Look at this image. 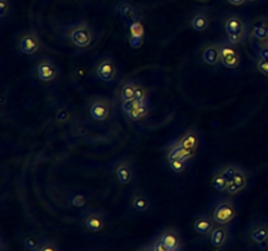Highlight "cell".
Masks as SVG:
<instances>
[{
	"label": "cell",
	"mask_w": 268,
	"mask_h": 251,
	"mask_svg": "<svg viewBox=\"0 0 268 251\" xmlns=\"http://www.w3.org/2000/svg\"><path fill=\"white\" fill-rule=\"evenodd\" d=\"M63 34L69 44L79 50L89 49L95 44V40H97L95 30L85 21L67 26L63 30Z\"/></svg>",
	"instance_id": "cell-1"
},
{
	"label": "cell",
	"mask_w": 268,
	"mask_h": 251,
	"mask_svg": "<svg viewBox=\"0 0 268 251\" xmlns=\"http://www.w3.org/2000/svg\"><path fill=\"white\" fill-rule=\"evenodd\" d=\"M222 26H224L225 35H226V40L229 42L237 45V46L245 44L248 29L243 17H241L239 15L226 16L222 21Z\"/></svg>",
	"instance_id": "cell-2"
},
{
	"label": "cell",
	"mask_w": 268,
	"mask_h": 251,
	"mask_svg": "<svg viewBox=\"0 0 268 251\" xmlns=\"http://www.w3.org/2000/svg\"><path fill=\"white\" fill-rule=\"evenodd\" d=\"M237 205L232 199H220L212 207V219L216 225H229L237 217Z\"/></svg>",
	"instance_id": "cell-3"
},
{
	"label": "cell",
	"mask_w": 268,
	"mask_h": 251,
	"mask_svg": "<svg viewBox=\"0 0 268 251\" xmlns=\"http://www.w3.org/2000/svg\"><path fill=\"white\" fill-rule=\"evenodd\" d=\"M93 73L104 83H114L119 75L118 64L111 56H101L95 61Z\"/></svg>",
	"instance_id": "cell-4"
},
{
	"label": "cell",
	"mask_w": 268,
	"mask_h": 251,
	"mask_svg": "<svg viewBox=\"0 0 268 251\" xmlns=\"http://www.w3.org/2000/svg\"><path fill=\"white\" fill-rule=\"evenodd\" d=\"M16 49L20 54L32 56L42 49V41H41L40 35L34 30H28V32H23L16 40Z\"/></svg>",
	"instance_id": "cell-5"
},
{
	"label": "cell",
	"mask_w": 268,
	"mask_h": 251,
	"mask_svg": "<svg viewBox=\"0 0 268 251\" xmlns=\"http://www.w3.org/2000/svg\"><path fill=\"white\" fill-rule=\"evenodd\" d=\"M112 113L111 102L106 97H93L88 102V114L90 118L95 122H106L109 121Z\"/></svg>",
	"instance_id": "cell-6"
},
{
	"label": "cell",
	"mask_w": 268,
	"mask_h": 251,
	"mask_svg": "<svg viewBox=\"0 0 268 251\" xmlns=\"http://www.w3.org/2000/svg\"><path fill=\"white\" fill-rule=\"evenodd\" d=\"M34 76L42 83H54L59 78V68L52 59L44 56L40 58L34 64Z\"/></svg>",
	"instance_id": "cell-7"
},
{
	"label": "cell",
	"mask_w": 268,
	"mask_h": 251,
	"mask_svg": "<svg viewBox=\"0 0 268 251\" xmlns=\"http://www.w3.org/2000/svg\"><path fill=\"white\" fill-rule=\"evenodd\" d=\"M220 47V55H221V64L228 69H236L241 66V52L238 46L229 42L228 40L217 42Z\"/></svg>",
	"instance_id": "cell-8"
},
{
	"label": "cell",
	"mask_w": 268,
	"mask_h": 251,
	"mask_svg": "<svg viewBox=\"0 0 268 251\" xmlns=\"http://www.w3.org/2000/svg\"><path fill=\"white\" fill-rule=\"evenodd\" d=\"M127 29H128V44L133 50H138L144 45L145 40V28L143 25L142 18H136V20L130 21L127 24Z\"/></svg>",
	"instance_id": "cell-9"
},
{
	"label": "cell",
	"mask_w": 268,
	"mask_h": 251,
	"mask_svg": "<svg viewBox=\"0 0 268 251\" xmlns=\"http://www.w3.org/2000/svg\"><path fill=\"white\" fill-rule=\"evenodd\" d=\"M114 176L121 185L127 186L133 181L135 171L130 160L121 159L114 164Z\"/></svg>",
	"instance_id": "cell-10"
},
{
	"label": "cell",
	"mask_w": 268,
	"mask_h": 251,
	"mask_svg": "<svg viewBox=\"0 0 268 251\" xmlns=\"http://www.w3.org/2000/svg\"><path fill=\"white\" fill-rule=\"evenodd\" d=\"M248 34L258 44H268V18L258 17L251 23Z\"/></svg>",
	"instance_id": "cell-11"
},
{
	"label": "cell",
	"mask_w": 268,
	"mask_h": 251,
	"mask_svg": "<svg viewBox=\"0 0 268 251\" xmlns=\"http://www.w3.org/2000/svg\"><path fill=\"white\" fill-rule=\"evenodd\" d=\"M142 87V84H139L135 80H124L119 84L118 89H117V99L121 101V104L131 100L136 99L139 89Z\"/></svg>",
	"instance_id": "cell-12"
},
{
	"label": "cell",
	"mask_w": 268,
	"mask_h": 251,
	"mask_svg": "<svg viewBox=\"0 0 268 251\" xmlns=\"http://www.w3.org/2000/svg\"><path fill=\"white\" fill-rule=\"evenodd\" d=\"M200 58L203 63L209 67H215L221 63V55H220V47L217 42H208L203 45L200 49Z\"/></svg>",
	"instance_id": "cell-13"
},
{
	"label": "cell",
	"mask_w": 268,
	"mask_h": 251,
	"mask_svg": "<svg viewBox=\"0 0 268 251\" xmlns=\"http://www.w3.org/2000/svg\"><path fill=\"white\" fill-rule=\"evenodd\" d=\"M160 240L164 242V245L169 248V251H182L183 247V240L182 236L177 229L166 228L160 233Z\"/></svg>",
	"instance_id": "cell-14"
},
{
	"label": "cell",
	"mask_w": 268,
	"mask_h": 251,
	"mask_svg": "<svg viewBox=\"0 0 268 251\" xmlns=\"http://www.w3.org/2000/svg\"><path fill=\"white\" fill-rule=\"evenodd\" d=\"M194 157H195V153H191L188 152L187 149H185V148L179 144L178 140H176V142L170 143V144L167 145V149H166L167 162L169 161L190 162L193 161Z\"/></svg>",
	"instance_id": "cell-15"
},
{
	"label": "cell",
	"mask_w": 268,
	"mask_h": 251,
	"mask_svg": "<svg viewBox=\"0 0 268 251\" xmlns=\"http://www.w3.org/2000/svg\"><path fill=\"white\" fill-rule=\"evenodd\" d=\"M84 226L90 233H98L106 226V219L101 211H90L84 216Z\"/></svg>",
	"instance_id": "cell-16"
},
{
	"label": "cell",
	"mask_w": 268,
	"mask_h": 251,
	"mask_svg": "<svg viewBox=\"0 0 268 251\" xmlns=\"http://www.w3.org/2000/svg\"><path fill=\"white\" fill-rule=\"evenodd\" d=\"M248 183V174L245 169H241L238 173L234 176V178L232 181H229L228 188H226V194L229 197H234L237 194H239L241 191L245 190L247 187Z\"/></svg>",
	"instance_id": "cell-17"
},
{
	"label": "cell",
	"mask_w": 268,
	"mask_h": 251,
	"mask_svg": "<svg viewBox=\"0 0 268 251\" xmlns=\"http://www.w3.org/2000/svg\"><path fill=\"white\" fill-rule=\"evenodd\" d=\"M177 140H178L179 144L185 148V149H187L188 152L195 153L196 155V150L199 148L200 136L199 132H198L195 128H188V130H186L185 132L182 133L181 138L177 139Z\"/></svg>",
	"instance_id": "cell-18"
},
{
	"label": "cell",
	"mask_w": 268,
	"mask_h": 251,
	"mask_svg": "<svg viewBox=\"0 0 268 251\" xmlns=\"http://www.w3.org/2000/svg\"><path fill=\"white\" fill-rule=\"evenodd\" d=\"M190 25L195 32H205V30L209 29L210 26V15L205 9H199L191 16Z\"/></svg>",
	"instance_id": "cell-19"
},
{
	"label": "cell",
	"mask_w": 268,
	"mask_h": 251,
	"mask_svg": "<svg viewBox=\"0 0 268 251\" xmlns=\"http://www.w3.org/2000/svg\"><path fill=\"white\" fill-rule=\"evenodd\" d=\"M117 13L126 21V24L136 20V18H142L139 9L132 3H130L128 0H121L119 2L118 6H117Z\"/></svg>",
	"instance_id": "cell-20"
},
{
	"label": "cell",
	"mask_w": 268,
	"mask_h": 251,
	"mask_svg": "<svg viewBox=\"0 0 268 251\" xmlns=\"http://www.w3.org/2000/svg\"><path fill=\"white\" fill-rule=\"evenodd\" d=\"M215 226H216V222L212 216H208V215H200L194 221V230L200 236H209Z\"/></svg>",
	"instance_id": "cell-21"
},
{
	"label": "cell",
	"mask_w": 268,
	"mask_h": 251,
	"mask_svg": "<svg viewBox=\"0 0 268 251\" xmlns=\"http://www.w3.org/2000/svg\"><path fill=\"white\" fill-rule=\"evenodd\" d=\"M231 237V230L228 225H216L209 234V241L215 247H224Z\"/></svg>",
	"instance_id": "cell-22"
},
{
	"label": "cell",
	"mask_w": 268,
	"mask_h": 251,
	"mask_svg": "<svg viewBox=\"0 0 268 251\" xmlns=\"http://www.w3.org/2000/svg\"><path fill=\"white\" fill-rule=\"evenodd\" d=\"M130 203L132 209H135L136 212H140V214H144V212L149 211L150 208V202L149 198L145 195L143 191L135 190L130 197Z\"/></svg>",
	"instance_id": "cell-23"
},
{
	"label": "cell",
	"mask_w": 268,
	"mask_h": 251,
	"mask_svg": "<svg viewBox=\"0 0 268 251\" xmlns=\"http://www.w3.org/2000/svg\"><path fill=\"white\" fill-rule=\"evenodd\" d=\"M250 238L254 243L259 245L260 247H264V243L268 241V226L264 224H259L251 228Z\"/></svg>",
	"instance_id": "cell-24"
},
{
	"label": "cell",
	"mask_w": 268,
	"mask_h": 251,
	"mask_svg": "<svg viewBox=\"0 0 268 251\" xmlns=\"http://www.w3.org/2000/svg\"><path fill=\"white\" fill-rule=\"evenodd\" d=\"M127 118L132 122H140L143 119L147 118L149 115V102H145L143 105H139L135 109H132L131 111L126 114Z\"/></svg>",
	"instance_id": "cell-25"
},
{
	"label": "cell",
	"mask_w": 268,
	"mask_h": 251,
	"mask_svg": "<svg viewBox=\"0 0 268 251\" xmlns=\"http://www.w3.org/2000/svg\"><path fill=\"white\" fill-rule=\"evenodd\" d=\"M229 181L224 177V174L220 173L219 170H216L210 178V185L217 192H226V188H228Z\"/></svg>",
	"instance_id": "cell-26"
},
{
	"label": "cell",
	"mask_w": 268,
	"mask_h": 251,
	"mask_svg": "<svg viewBox=\"0 0 268 251\" xmlns=\"http://www.w3.org/2000/svg\"><path fill=\"white\" fill-rule=\"evenodd\" d=\"M241 169H242V166H239V165L224 164V165H221V166H219L217 170H219L221 174H224V177L228 179V181H232V179L234 178V176H236V174L238 173Z\"/></svg>",
	"instance_id": "cell-27"
},
{
	"label": "cell",
	"mask_w": 268,
	"mask_h": 251,
	"mask_svg": "<svg viewBox=\"0 0 268 251\" xmlns=\"http://www.w3.org/2000/svg\"><path fill=\"white\" fill-rule=\"evenodd\" d=\"M87 204V197L83 194H71L68 197V205L72 208H83Z\"/></svg>",
	"instance_id": "cell-28"
},
{
	"label": "cell",
	"mask_w": 268,
	"mask_h": 251,
	"mask_svg": "<svg viewBox=\"0 0 268 251\" xmlns=\"http://www.w3.org/2000/svg\"><path fill=\"white\" fill-rule=\"evenodd\" d=\"M41 245H42V242L35 236H28L24 238V246L28 251H35Z\"/></svg>",
	"instance_id": "cell-29"
},
{
	"label": "cell",
	"mask_w": 268,
	"mask_h": 251,
	"mask_svg": "<svg viewBox=\"0 0 268 251\" xmlns=\"http://www.w3.org/2000/svg\"><path fill=\"white\" fill-rule=\"evenodd\" d=\"M69 119H71V113H69V110L67 107H61L55 114V121L61 124L67 123Z\"/></svg>",
	"instance_id": "cell-30"
},
{
	"label": "cell",
	"mask_w": 268,
	"mask_h": 251,
	"mask_svg": "<svg viewBox=\"0 0 268 251\" xmlns=\"http://www.w3.org/2000/svg\"><path fill=\"white\" fill-rule=\"evenodd\" d=\"M167 165H169V167L171 169V171H174V173L179 174V173H183V171L187 169V165L188 162H185V161H169L167 162Z\"/></svg>",
	"instance_id": "cell-31"
},
{
	"label": "cell",
	"mask_w": 268,
	"mask_h": 251,
	"mask_svg": "<svg viewBox=\"0 0 268 251\" xmlns=\"http://www.w3.org/2000/svg\"><path fill=\"white\" fill-rule=\"evenodd\" d=\"M12 2L11 0H0V18H6L11 13Z\"/></svg>",
	"instance_id": "cell-32"
},
{
	"label": "cell",
	"mask_w": 268,
	"mask_h": 251,
	"mask_svg": "<svg viewBox=\"0 0 268 251\" xmlns=\"http://www.w3.org/2000/svg\"><path fill=\"white\" fill-rule=\"evenodd\" d=\"M255 64H257L258 71H259L262 75L267 76L268 78V61H265V59H262L258 56L257 61H255Z\"/></svg>",
	"instance_id": "cell-33"
},
{
	"label": "cell",
	"mask_w": 268,
	"mask_h": 251,
	"mask_svg": "<svg viewBox=\"0 0 268 251\" xmlns=\"http://www.w3.org/2000/svg\"><path fill=\"white\" fill-rule=\"evenodd\" d=\"M35 251H59V247L52 241H46V242H42V245Z\"/></svg>",
	"instance_id": "cell-34"
},
{
	"label": "cell",
	"mask_w": 268,
	"mask_h": 251,
	"mask_svg": "<svg viewBox=\"0 0 268 251\" xmlns=\"http://www.w3.org/2000/svg\"><path fill=\"white\" fill-rule=\"evenodd\" d=\"M152 248H153V251H169V248L164 245V242L160 240L159 237H157L156 240L153 241Z\"/></svg>",
	"instance_id": "cell-35"
},
{
	"label": "cell",
	"mask_w": 268,
	"mask_h": 251,
	"mask_svg": "<svg viewBox=\"0 0 268 251\" xmlns=\"http://www.w3.org/2000/svg\"><path fill=\"white\" fill-rule=\"evenodd\" d=\"M258 56L262 59L268 61V44H259V49H258Z\"/></svg>",
	"instance_id": "cell-36"
},
{
	"label": "cell",
	"mask_w": 268,
	"mask_h": 251,
	"mask_svg": "<svg viewBox=\"0 0 268 251\" xmlns=\"http://www.w3.org/2000/svg\"><path fill=\"white\" fill-rule=\"evenodd\" d=\"M228 3L233 7H241L247 3V0H228Z\"/></svg>",
	"instance_id": "cell-37"
},
{
	"label": "cell",
	"mask_w": 268,
	"mask_h": 251,
	"mask_svg": "<svg viewBox=\"0 0 268 251\" xmlns=\"http://www.w3.org/2000/svg\"><path fill=\"white\" fill-rule=\"evenodd\" d=\"M138 251H153L152 245H144V246H142V247H140V248H138Z\"/></svg>",
	"instance_id": "cell-38"
},
{
	"label": "cell",
	"mask_w": 268,
	"mask_h": 251,
	"mask_svg": "<svg viewBox=\"0 0 268 251\" xmlns=\"http://www.w3.org/2000/svg\"><path fill=\"white\" fill-rule=\"evenodd\" d=\"M215 251H225V250L222 247H216V250H215Z\"/></svg>",
	"instance_id": "cell-39"
},
{
	"label": "cell",
	"mask_w": 268,
	"mask_h": 251,
	"mask_svg": "<svg viewBox=\"0 0 268 251\" xmlns=\"http://www.w3.org/2000/svg\"><path fill=\"white\" fill-rule=\"evenodd\" d=\"M247 2H250V3H257V2H259V0H247Z\"/></svg>",
	"instance_id": "cell-40"
}]
</instances>
